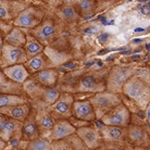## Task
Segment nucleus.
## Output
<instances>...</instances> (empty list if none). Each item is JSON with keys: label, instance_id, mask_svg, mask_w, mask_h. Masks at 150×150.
Returning <instances> with one entry per match:
<instances>
[{"label": "nucleus", "instance_id": "obj_1", "mask_svg": "<svg viewBox=\"0 0 150 150\" xmlns=\"http://www.w3.org/2000/svg\"><path fill=\"white\" fill-rule=\"evenodd\" d=\"M122 95L134 102L139 110L145 111L147 105L150 102L149 69L139 68L135 74L124 84Z\"/></svg>", "mask_w": 150, "mask_h": 150}, {"label": "nucleus", "instance_id": "obj_2", "mask_svg": "<svg viewBox=\"0 0 150 150\" xmlns=\"http://www.w3.org/2000/svg\"><path fill=\"white\" fill-rule=\"evenodd\" d=\"M138 67L129 64H117L110 70L105 79V90L122 95L124 84L135 74Z\"/></svg>", "mask_w": 150, "mask_h": 150}, {"label": "nucleus", "instance_id": "obj_3", "mask_svg": "<svg viewBox=\"0 0 150 150\" xmlns=\"http://www.w3.org/2000/svg\"><path fill=\"white\" fill-rule=\"evenodd\" d=\"M89 101L95 110L97 120H100L105 113L109 112L117 105L122 103V98L120 94L103 90L93 95L89 98Z\"/></svg>", "mask_w": 150, "mask_h": 150}, {"label": "nucleus", "instance_id": "obj_4", "mask_svg": "<svg viewBox=\"0 0 150 150\" xmlns=\"http://www.w3.org/2000/svg\"><path fill=\"white\" fill-rule=\"evenodd\" d=\"M23 122L13 120L0 113V138L7 144H12L19 147L22 139Z\"/></svg>", "mask_w": 150, "mask_h": 150}, {"label": "nucleus", "instance_id": "obj_5", "mask_svg": "<svg viewBox=\"0 0 150 150\" xmlns=\"http://www.w3.org/2000/svg\"><path fill=\"white\" fill-rule=\"evenodd\" d=\"M44 19H45V11L40 7L30 4L13 20V25L21 28L33 30L38 26Z\"/></svg>", "mask_w": 150, "mask_h": 150}, {"label": "nucleus", "instance_id": "obj_6", "mask_svg": "<svg viewBox=\"0 0 150 150\" xmlns=\"http://www.w3.org/2000/svg\"><path fill=\"white\" fill-rule=\"evenodd\" d=\"M101 123L103 125H113V126H121L127 127L131 124V112L123 102L114 107L112 110L107 112L102 116Z\"/></svg>", "mask_w": 150, "mask_h": 150}, {"label": "nucleus", "instance_id": "obj_7", "mask_svg": "<svg viewBox=\"0 0 150 150\" xmlns=\"http://www.w3.org/2000/svg\"><path fill=\"white\" fill-rule=\"evenodd\" d=\"M74 101V96L72 94L61 93L60 97L58 98V100L54 103L47 105V110L56 120L69 119L72 116V107Z\"/></svg>", "mask_w": 150, "mask_h": 150}, {"label": "nucleus", "instance_id": "obj_8", "mask_svg": "<svg viewBox=\"0 0 150 150\" xmlns=\"http://www.w3.org/2000/svg\"><path fill=\"white\" fill-rule=\"evenodd\" d=\"M28 33L33 35L38 41H40L41 44L46 47L57 36L58 26L51 18H45L38 26H36L33 30H30Z\"/></svg>", "mask_w": 150, "mask_h": 150}, {"label": "nucleus", "instance_id": "obj_9", "mask_svg": "<svg viewBox=\"0 0 150 150\" xmlns=\"http://www.w3.org/2000/svg\"><path fill=\"white\" fill-rule=\"evenodd\" d=\"M27 60L28 58H27L24 48L14 47V46L4 42L2 54L0 57V64L2 65V68L4 69L10 65H15V64H24Z\"/></svg>", "mask_w": 150, "mask_h": 150}, {"label": "nucleus", "instance_id": "obj_10", "mask_svg": "<svg viewBox=\"0 0 150 150\" xmlns=\"http://www.w3.org/2000/svg\"><path fill=\"white\" fill-rule=\"evenodd\" d=\"M32 4V0H0V20H14Z\"/></svg>", "mask_w": 150, "mask_h": 150}, {"label": "nucleus", "instance_id": "obj_11", "mask_svg": "<svg viewBox=\"0 0 150 150\" xmlns=\"http://www.w3.org/2000/svg\"><path fill=\"white\" fill-rule=\"evenodd\" d=\"M35 120L41 137L49 139V134L56 123V119L47 110V105L39 103L35 110Z\"/></svg>", "mask_w": 150, "mask_h": 150}, {"label": "nucleus", "instance_id": "obj_12", "mask_svg": "<svg viewBox=\"0 0 150 150\" xmlns=\"http://www.w3.org/2000/svg\"><path fill=\"white\" fill-rule=\"evenodd\" d=\"M76 135L79 136L83 144L88 150H97L98 147L103 142L100 134V129L91 125H86L76 128Z\"/></svg>", "mask_w": 150, "mask_h": 150}, {"label": "nucleus", "instance_id": "obj_13", "mask_svg": "<svg viewBox=\"0 0 150 150\" xmlns=\"http://www.w3.org/2000/svg\"><path fill=\"white\" fill-rule=\"evenodd\" d=\"M105 90V83L99 81L96 75L88 74L83 76L77 83V86L75 87L74 91L81 94H96Z\"/></svg>", "mask_w": 150, "mask_h": 150}, {"label": "nucleus", "instance_id": "obj_14", "mask_svg": "<svg viewBox=\"0 0 150 150\" xmlns=\"http://www.w3.org/2000/svg\"><path fill=\"white\" fill-rule=\"evenodd\" d=\"M126 138L133 146L150 148V136L142 126L129 124L126 127Z\"/></svg>", "mask_w": 150, "mask_h": 150}, {"label": "nucleus", "instance_id": "obj_15", "mask_svg": "<svg viewBox=\"0 0 150 150\" xmlns=\"http://www.w3.org/2000/svg\"><path fill=\"white\" fill-rule=\"evenodd\" d=\"M72 116L79 120L86 121V122H94L97 120L96 113L90 103L89 99L87 100H75L72 107Z\"/></svg>", "mask_w": 150, "mask_h": 150}, {"label": "nucleus", "instance_id": "obj_16", "mask_svg": "<svg viewBox=\"0 0 150 150\" xmlns=\"http://www.w3.org/2000/svg\"><path fill=\"white\" fill-rule=\"evenodd\" d=\"M100 129L102 140L108 143L125 144L126 143V127L113 126V125H102Z\"/></svg>", "mask_w": 150, "mask_h": 150}, {"label": "nucleus", "instance_id": "obj_17", "mask_svg": "<svg viewBox=\"0 0 150 150\" xmlns=\"http://www.w3.org/2000/svg\"><path fill=\"white\" fill-rule=\"evenodd\" d=\"M56 15L58 20L69 25L76 24L81 19L77 9L71 2H63L60 6H58L56 9Z\"/></svg>", "mask_w": 150, "mask_h": 150}, {"label": "nucleus", "instance_id": "obj_18", "mask_svg": "<svg viewBox=\"0 0 150 150\" xmlns=\"http://www.w3.org/2000/svg\"><path fill=\"white\" fill-rule=\"evenodd\" d=\"M75 133H76V128L72 125V123L68 119L56 120V123L49 134V139L51 142L60 140V139L67 138L68 136L73 135Z\"/></svg>", "mask_w": 150, "mask_h": 150}, {"label": "nucleus", "instance_id": "obj_19", "mask_svg": "<svg viewBox=\"0 0 150 150\" xmlns=\"http://www.w3.org/2000/svg\"><path fill=\"white\" fill-rule=\"evenodd\" d=\"M24 65L27 69V71L30 72V75H34L38 72L42 71V70H46V69L54 68L50 59L45 52H41L37 56L33 57V58H30L24 63Z\"/></svg>", "mask_w": 150, "mask_h": 150}, {"label": "nucleus", "instance_id": "obj_20", "mask_svg": "<svg viewBox=\"0 0 150 150\" xmlns=\"http://www.w3.org/2000/svg\"><path fill=\"white\" fill-rule=\"evenodd\" d=\"M52 150H88L76 133L67 138L51 142Z\"/></svg>", "mask_w": 150, "mask_h": 150}, {"label": "nucleus", "instance_id": "obj_21", "mask_svg": "<svg viewBox=\"0 0 150 150\" xmlns=\"http://www.w3.org/2000/svg\"><path fill=\"white\" fill-rule=\"evenodd\" d=\"M30 111L32 110H30V105H28V102L23 103V105H15L0 108V113L4 114L8 117H11L13 120L20 121V122H24L26 120Z\"/></svg>", "mask_w": 150, "mask_h": 150}, {"label": "nucleus", "instance_id": "obj_22", "mask_svg": "<svg viewBox=\"0 0 150 150\" xmlns=\"http://www.w3.org/2000/svg\"><path fill=\"white\" fill-rule=\"evenodd\" d=\"M2 71L8 79H10L12 82L21 84V85H23L30 77V72L27 71V69L25 68L24 64L10 65V67L2 69Z\"/></svg>", "mask_w": 150, "mask_h": 150}, {"label": "nucleus", "instance_id": "obj_23", "mask_svg": "<svg viewBox=\"0 0 150 150\" xmlns=\"http://www.w3.org/2000/svg\"><path fill=\"white\" fill-rule=\"evenodd\" d=\"M40 136L37 123L35 120V112L30 111V115L23 122L22 127V142H30Z\"/></svg>", "mask_w": 150, "mask_h": 150}, {"label": "nucleus", "instance_id": "obj_24", "mask_svg": "<svg viewBox=\"0 0 150 150\" xmlns=\"http://www.w3.org/2000/svg\"><path fill=\"white\" fill-rule=\"evenodd\" d=\"M59 72L56 68L46 69L32 76V79L42 87H56Z\"/></svg>", "mask_w": 150, "mask_h": 150}, {"label": "nucleus", "instance_id": "obj_25", "mask_svg": "<svg viewBox=\"0 0 150 150\" xmlns=\"http://www.w3.org/2000/svg\"><path fill=\"white\" fill-rule=\"evenodd\" d=\"M0 94H14L24 96L23 85L12 82L6 76L4 71L0 70Z\"/></svg>", "mask_w": 150, "mask_h": 150}, {"label": "nucleus", "instance_id": "obj_26", "mask_svg": "<svg viewBox=\"0 0 150 150\" xmlns=\"http://www.w3.org/2000/svg\"><path fill=\"white\" fill-rule=\"evenodd\" d=\"M6 44H9L14 47H21L24 48V45L26 42V32L24 28L14 26L4 38Z\"/></svg>", "mask_w": 150, "mask_h": 150}, {"label": "nucleus", "instance_id": "obj_27", "mask_svg": "<svg viewBox=\"0 0 150 150\" xmlns=\"http://www.w3.org/2000/svg\"><path fill=\"white\" fill-rule=\"evenodd\" d=\"M24 50L27 54V58L30 59V58H33L39 53L44 52L45 46L40 41H38L33 35L26 32V42L24 45Z\"/></svg>", "mask_w": 150, "mask_h": 150}, {"label": "nucleus", "instance_id": "obj_28", "mask_svg": "<svg viewBox=\"0 0 150 150\" xmlns=\"http://www.w3.org/2000/svg\"><path fill=\"white\" fill-rule=\"evenodd\" d=\"M60 95V90L56 88V87H42L39 99L37 101L45 105H50L58 100Z\"/></svg>", "mask_w": 150, "mask_h": 150}, {"label": "nucleus", "instance_id": "obj_29", "mask_svg": "<svg viewBox=\"0 0 150 150\" xmlns=\"http://www.w3.org/2000/svg\"><path fill=\"white\" fill-rule=\"evenodd\" d=\"M75 8L77 9L79 15L90 16L95 14L97 10V1L96 0H74Z\"/></svg>", "mask_w": 150, "mask_h": 150}, {"label": "nucleus", "instance_id": "obj_30", "mask_svg": "<svg viewBox=\"0 0 150 150\" xmlns=\"http://www.w3.org/2000/svg\"><path fill=\"white\" fill-rule=\"evenodd\" d=\"M23 143L25 144V146L23 147V150H52L51 140L45 137H41V136L34 140L23 142Z\"/></svg>", "mask_w": 150, "mask_h": 150}, {"label": "nucleus", "instance_id": "obj_31", "mask_svg": "<svg viewBox=\"0 0 150 150\" xmlns=\"http://www.w3.org/2000/svg\"><path fill=\"white\" fill-rule=\"evenodd\" d=\"M27 101L28 99L23 95L0 94V108L15 105H23V103H27Z\"/></svg>", "mask_w": 150, "mask_h": 150}, {"label": "nucleus", "instance_id": "obj_32", "mask_svg": "<svg viewBox=\"0 0 150 150\" xmlns=\"http://www.w3.org/2000/svg\"><path fill=\"white\" fill-rule=\"evenodd\" d=\"M125 144H115L102 142L101 145L98 147L97 150H126V147H124Z\"/></svg>", "mask_w": 150, "mask_h": 150}, {"label": "nucleus", "instance_id": "obj_33", "mask_svg": "<svg viewBox=\"0 0 150 150\" xmlns=\"http://www.w3.org/2000/svg\"><path fill=\"white\" fill-rule=\"evenodd\" d=\"M139 12H140V14L146 15V16H150V4H140V7H139Z\"/></svg>", "mask_w": 150, "mask_h": 150}, {"label": "nucleus", "instance_id": "obj_34", "mask_svg": "<svg viewBox=\"0 0 150 150\" xmlns=\"http://www.w3.org/2000/svg\"><path fill=\"white\" fill-rule=\"evenodd\" d=\"M145 117H146V121H147V123L150 125V102L147 105L146 107V109H145Z\"/></svg>", "mask_w": 150, "mask_h": 150}, {"label": "nucleus", "instance_id": "obj_35", "mask_svg": "<svg viewBox=\"0 0 150 150\" xmlns=\"http://www.w3.org/2000/svg\"><path fill=\"white\" fill-rule=\"evenodd\" d=\"M4 150H19V147L15 146V145H12V144H8Z\"/></svg>", "mask_w": 150, "mask_h": 150}, {"label": "nucleus", "instance_id": "obj_36", "mask_svg": "<svg viewBox=\"0 0 150 150\" xmlns=\"http://www.w3.org/2000/svg\"><path fill=\"white\" fill-rule=\"evenodd\" d=\"M126 150H148V149H147V148H144V147L131 146V147H126Z\"/></svg>", "mask_w": 150, "mask_h": 150}, {"label": "nucleus", "instance_id": "obj_37", "mask_svg": "<svg viewBox=\"0 0 150 150\" xmlns=\"http://www.w3.org/2000/svg\"><path fill=\"white\" fill-rule=\"evenodd\" d=\"M8 144L4 142L2 138H0V150H4V148H6V146H7Z\"/></svg>", "mask_w": 150, "mask_h": 150}, {"label": "nucleus", "instance_id": "obj_38", "mask_svg": "<svg viewBox=\"0 0 150 150\" xmlns=\"http://www.w3.org/2000/svg\"><path fill=\"white\" fill-rule=\"evenodd\" d=\"M4 38L0 37V57H1V54H2V49H4Z\"/></svg>", "mask_w": 150, "mask_h": 150}, {"label": "nucleus", "instance_id": "obj_39", "mask_svg": "<svg viewBox=\"0 0 150 150\" xmlns=\"http://www.w3.org/2000/svg\"><path fill=\"white\" fill-rule=\"evenodd\" d=\"M149 74H150V69H149Z\"/></svg>", "mask_w": 150, "mask_h": 150}, {"label": "nucleus", "instance_id": "obj_40", "mask_svg": "<svg viewBox=\"0 0 150 150\" xmlns=\"http://www.w3.org/2000/svg\"><path fill=\"white\" fill-rule=\"evenodd\" d=\"M148 150H150V148H149V149H148Z\"/></svg>", "mask_w": 150, "mask_h": 150}]
</instances>
